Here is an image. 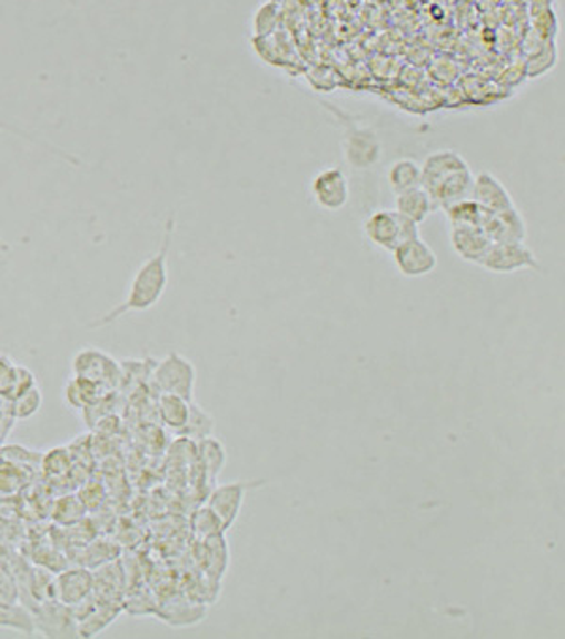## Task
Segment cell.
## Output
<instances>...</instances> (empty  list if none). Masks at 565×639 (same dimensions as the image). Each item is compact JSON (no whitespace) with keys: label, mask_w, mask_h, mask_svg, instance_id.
<instances>
[{"label":"cell","mask_w":565,"mask_h":639,"mask_svg":"<svg viewBox=\"0 0 565 639\" xmlns=\"http://www.w3.org/2000/svg\"><path fill=\"white\" fill-rule=\"evenodd\" d=\"M277 16L279 12H277L276 2H266L265 7L258 8L257 13L252 16L255 37H270L271 32L276 31Z\"/></svg>","instance_id":"obj_27"},{"label":"cell","mask_w":565,"mask_h":639,"mask_svg":"<svg viewBox=\"0 0 565 639\" xmlns=\"http://www.w3.org/2000/svg\"><path fill=\"white\" fill-rule=\"evenodd\" d=\"M315 203L326 212H339L349 203V179L339 168H325L311 181Z\"/></svg>","instance_id":"obj_10"},{"label":"cell","mask_w":565,"mask_h":639,"mask_svg":"<svg viewBox=\"0 0 565 639\" xmlns=\"http://www.w3.org/2000/svg\"><path fill=\"white\" fill-rule=\"evenodd\" d=\"M204 545V551H206V564H208V572L211 576H222L225 570H227L228 554L227 541H225V534L216 535V538H209V540L200 541Z\"/></svg>","instance_id":"obj_25"},{"label":"cell","mask_w":565,"mask_h":639,"mask_svg":"<svg viewBox=\"0 0 565 639\" xmlns=\"http://www.w3.org/2000/svg\"><path fill=\"white\" fill-rule=\"evenodd\" d=\"M70 468V456L67 449H53L50 455L43 456V470L50 475H62Z\"/></svg>","instance_id":"obj_29"},{"label":"cell","mask_w":565,"mask_h":639,"mask_svg":"<svg viewBox=\"0 0 565 639\" xmlns=\"http://www.w3.org/2000/svg\"><path fill=\"white\" fill-rule=\"evenodd\" d=\"M13 370H16V363H13L12 358L8 357V355H0V399L8 400Z\"/></svg>","instance_id":"obj_30"},{"label":"cell","mask_w":565,"mask_h":639,"mask_svg":"<svg viewBox=\"0 0 565 639\" xmlns=\"http://www.w3.org/2000/svg\"><path fill=\"white\" fill-rule=\"evenodd\" d=\"M192 534L197 535V540L204 541L209 538H216L227 532L225 524H222L221 517L217 515L216 511L211 510L208 504L198 508L191 515Z\"/></svg>","instance_id":"obj_21"},{"label":"cell","mask_w":565,"mask_h":639,"mask_svg":"<svg viewBox=\"0 0 565 639\" xmlns=\"http://www.w3.org/2000/svg\"><path fill=\"white\" fill-rule=\"evenodd\" d=\"M480 227L492 242H526L528 238V227L516 206L504 212H488Z\"/></svg>","instance_id":"obj_13"},{"label":"cell","mask_w":565,"mask_h":639,"mask_svg":"<svg viewBox=\"0 0 565 639\" xmlns=\"http://www.w3.org/2000/svg\"><path fill=\"white\" fill-rule=\"evenodd\" d=\"M86 511V505L81 502L80 497H62L53 508V519L59 524L72 527V524L80 523Z\"/></svg>","instance_id":"obj_26"},{"label":"cell","mask_w":565,"mask_h":639,"mask_svg":"<svg viewBox=\"0 0 565 639\" xmlns=\"http://www.w3.org/2000/svg\"><path fill=\"white\" fill-rule=\"evenodd\" d=\"M420 185L428 191L436 208H449L450 204L472 195L475 176L467 160L458 151L442 149L428 155L420 165Z\"/></svg>","instance_id":"obj_2"},{"label":"cell","mask_w":565,"mask_h":639,"mask_svg":"<svg viewBox=\"0 0 565 639\" xmlns=\"http://www.w3.org/2000/svg\"><path fill=\"white\" fill-rule=\"evenodd\" d=\"M16 423L18 421L13 419L12 410H10V400L0 399V443L7 440Z\"/></svg>","instance_id":"obj_31"},{"label":"cell","mask_w":565,"mask_h":639,"mask_svg":"<svg viewBox=\"0 0 565 639\" xmlns=\"http://www.w3.org/2000/svg\"><path fill=\"white\" fill-rule=\"evenodd\" d=\"M0 627L16 628L31 636L34 632V621H32V613L27 609L21 608L16 602H2L0 600Z\"/></svg>","instance_id":"obj_24"},{"label":"cell","mask_w":565,"mask_h":639,"mask_svg":"<svg viewBox=\"0 0 565 639\" xmlns=\"http://www.w3.org/2000/svg\"><path fill=\"white\" fill-rule=\"evenodd\" d=\"M479 266L492 274L543 271L535 253L526 246V242H492Z\"/></svg>","instance_id":"obj_6"},{"label":"cell","mask_w":565,"mask_h":639,"mask_svg":"<svg viewBox=\"0 0 565 639\" xmlns=\"http://www.w3.org/2000/svg\"><path fill=\"white\" fill-rule=\"evenodd\" d=\"M266 481H232L214 485L208 497V505L221 517L225 529H232L240 517L241 508L246 502L247 492L265 485Z\"/></svg>","instance_id":"obj_7"},{"label":"cell","mask_w":565,"mask_h":639,"mask_svg":"<svg viewBox=\"0 0 565 639\" xmlns=\"http://www.w3.org/2000/svg\"><path fill=\"white\" fill-rule=\"evenodd\" d=\"M449 240L453 252L462 260L477 266L480 265L492 244L483 227L477 225H450Z\"/></svg>","instance_id":"obj_12"},{"label":"cell","mask_w":565,"mask_h":639,"mask_svg":"<svg viewBox=\"0 0 565 639\" xmlns=\"http://www.w3.org/2000/svg\"><path fill=\"white\" fill-rule=\"evenodd\" d=\"M388 185L396 193L407 191L420 185L423 170L415 159H398L388 168Z\"/></svg>","instance_id":"obj_19"},{"label":"cell","mask_w":565,"mask_h":639,"mask_svg":"<svg viewBox=\"0 0 565 639\" xmlns=\"http://www.w3.org/2000/svg\"><path fill=\"white\" fill-rule=\"evenodd\" d=\"M443 212H445L450 225H477V227L483 225L486 214H488L472 197L450 204L449 208H445Z\"/></svg>","instance_id":"obj_22"},{"label":"cell","mask_w":565,"mask_h":639,"mask_svg":"<svg viewBox=\"0 0 565 639\" xmlns=\"http://www.w3.org/2000/svg\"><path fill=\"white\" fill-rule=\"evenodd\" d=\"M151 377L160 393L178 394L189 402L195 399L197 368L189 358L179 355L178 351H172L162 361H157Z\"/></svg>","instance_id":"obj_5"},{"label":"cell","mask_w":565,"mask_h":639,"mask_svg":"<svg viewBox=\"0 0 565 639\" xmlns=\"http://www.w3.org/2000/svg\"><path fill=\"white\" fill-rule=\"evenodd\" d=\"M43 394L40 387L27 389L26 393L19 394L16 399L10 400V410L16 421H29L42 410Z\"/></svg>","instance_id":"obj_23"},{"label":"cell","mask_w":565,"mask_h":639,"mask_svg":"<svg viewBox=\"0 0 565 639\" xmlns=\"http://www.w3.org/2000/svg\"><path fill=\"white\" fill-rule=\"evenodd\" d=\"M394 265L404 277H424L437 268V255L420 236L402 242L393 252Z\"/></svg>","instance_id":"obj_9"},{"label":"cell","mask_w":565,"mask_h":639,"mask_svg":"<svg viewBox=\"0 0 565 639\" xmlns=\"http://www.w3.org/2000/svg\"><path fill=\"white\" fill-rule=\"evenodd\" d=\"M34 632L46 638H80L75 608H68L57 600L40 603L37 611H32Z\"/></svg>","instance_id":"obj_8"},{"label":"cell","mask_w":565,"mask_h":639,"mask_svg":"<svg viewBox=\"0 0 565 639\" xmlns=\"http://www.w3.org/2000/svg\"><path fill=\"white\" fill-rule=\"evenodd\" d=\"M394 209L407 219H412L413 223L420 225L430 217L436 206L432 203L430 195L423 185H418V187H413L407 191L396 193V208Z\"/></svg>","instance_id":"obj_16"},{"label":"cell","mask_w":565,"mask_h":639,"mask_svg":"<svg viewBox=\"0 0 565 639\" xmlns=\"http://www.w3.org/2000/svg\"><path fill=\"white\" fill-rule=\"evenodd\" d=\"M92 592H95V576L86 568L67 570L53 581V600L68 608H76L86 602Z\"/></svg>","instance_id":"obj_11"},{"label":"cell","mask_w":565,"mask_h":639,"mask_svg":"<svg viewBox=\"0 0 565 639\" xmlns=\"http://www.w3.org/2000/svg\"><path fill=\"white\" fill-rule=\"evenodd\" d=\"M105 389L80 375H72L65 385V400L72 410H91L105 399Z\"/></svg>","instance_id":"obj_17"},{"label":"cell","mask_w":565,"mask_h":639,"mask_svg":"<svg viewBox=\"0 0 565 639\" xmlns=\"http://www.w3.org/2000/svg\"><path fill=\"white\" fill-rule=\"evenodd\" d=\"M191 412V402L185 400L184 396L172 393H160L159 396V417L160 423L167 426L168 431L179 432L184 431L187 419Z\"/></svg>","instance_id":"obj_18"},{"label":"cell","mask_w":565,"mask_h":639,"mask_svg":"<svg viewBox=\"0 0 565 639\" xmlns=\"http://www.w3.org/2000/svg\"><path fill=\"white\" fill-rule=\"evenodd\" d=\"M174 230H176V217H168L162 242H160L159 252L143 263L136 271L135 276L130 279L129 293L125 296L121 304L111 307L110 312L100 315L99 320L89 323V328H102L121 320L125 315L136 314V312H148L151 307L159 304L160 298L165 296L170 282V272H168V257H170V247H172Z\"/></svg>","instance_id":"obj_1"},{"label":"cell","mask_w":565,"mask_h":639,"mask_svg":"<svg viewBox=\"0 0 565 639\" xmlns=\"http://www.w3.org/2000/svg\"><path fill=\"white\" fill-rule=\"evenodd\" d=\"M364 234L375 247L393 253L402 242L420 236L417 223L402 216L396 209H377L364 222Z\"/></svg>","instance_id":"obj_3"},{"label":"cell","mask_w":565,"mask_h":639,"mask_svg":"<svg viewBox=\"0 0 565 639\" xmlns=\"http://www.w3.org/2000/svg\"><path fill=\"white\" fill-rule=\"evenodd\" d=\"M37 385V375L32 374L31 370L16 364L13 370L12 383H10V391H8V400H13L21 393H26L27 389Z\"/></svg>","instance_id":"obj_28"},{"label":"cell","mask_w":565,"mask_h":639,"mask_svg":"<svg viewBox=\"0 0 565 639\" xmlns=\"http://www.w3.org/2000/svg\"><path fill=\"white\" fill-rule=\"evenodd\" d=\"M469 197L474 198L475 203L486 212H504V209L515 208L507 187L490 173H480L475 176Z\"/></svg>","instance_id":"obj_14"},{"label":"cell","mask_w":565,"mask_h":639,"mask_svg":"<svg viewBox=\"0 0 565 639\" xmlns=\"http://www.w3.org/2000/svg\"><path fill=\"white\" fill-rule=\"evenodd\" d=\"M72 374L97 383L106 393L119 387L125 380V366L106 351L83 347L72 358Z\"/></svg>","instance_id":"obj_4"},{"label":"cell","mask_w":565,"mask_h":639,"mask_svg":"<svg viewBox=\"0 0 565 639\" xmlns=\"http://www.w3.org/2000/svg\"><path fill=\"white\" fill-rule=\"evenodd\" d=\"M198 461L209 485L214 486L227 466V449L214 434L197 442Z\"/></svg>","instance_id":"obj_15"},{"label":"cell","mask_w":565,"mask_h":639,"mask_svg":"<svg viewBox=\"0 0 565 639\" xmlns=\"http://www.w3.org/2000/svg\"><path fill=\"white\" fill-rule=\"evenodd\" d=\"M214 431H216V419L211 417L204 407L191 402L189 419H187L184 431L179 432V436L187 438L191 442H200L204 438L211 436Z\"/></svg>","instance_id":"obj_20"}]
</instances>
